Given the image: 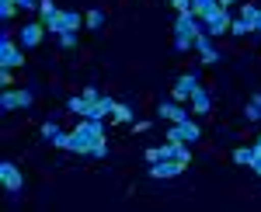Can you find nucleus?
Segmentation results:
<instances>
[{"mask_svg": "<svg viewBox=\"0 0 261 212\" xmlns=\"http://www.w3.org/2000/svg\"><path fill=\"white\" fill-rule=\"evenodd\" d=\"M14 4H18L21 11H35L39 7V0H14Z\"/></svg>", "mask_w": 261, "mask_h": 212, "instance_id": "c756f323", "label": "nucleus"}, {"mask_svg": "<svg viewBox=\"0 0 261 212\" xmlns=\"http://www.w3.org/2000/svg\"><path fill=\"white\" fill-rule=\"evenodd\" d=\"M18 11H21V7L14 4V0H0V18H4V21H11Z\"/></svg>", "mask_w": 261, "mask_h": 212, "instance_id": "412c9836", "label": "nucleus"}, {"mask_svg": "<svg viewBox=\"0 0 261 212\" xmlns=\"http://www.w3.org/2000/svg\"><path fill=\"white\" fill-rule=\"evenodd\" d=\"M195 49H199V56H202V63L205 66H213V63H220V52L209 45V39H205V28H202V35L195 39Z\"/></svg>", "mask_w": 261, "mask_h": 212, "instance_id": "2eb2a0df", "label": "nucleus"}, {"mask_svg": "<svg viewBox=\"0 0 261 212\" xmlns=\"http://www.w3.org/2000/svg\"><path fill=\"white\" fill-rule=\"evenodd\" d=\"M115 112V97H108V94H101L98 101H87V108H84V115L81 118H98V122H105V118Z\"/></svg>", "mask_w": 261, "mask_h": 212, "instance_id": "0eeeda50", "label": "nucleus"}, {"mask_svg": "<svg viewBox=\"0 0 261 212\" xmlns=\"http://www.w3.org/2000/svg\"><path fill=\"white\" fill-rule=\"evenodd\" d=\"M199 87V77L195 73H181L178 84H174V94H171V101H178V104H185V101H192V91Z\"/></svg>", "mask_w": 261, "mask_h": 212, "instance_id": "9b49d317", "label": "nucleus"}, {"mask_svg": "<svg viewBox=\"0 0 261 212\" xmlns=\"http://www.w3.org/2000/svg\"><path fill=\"white\" fill-rule=\"evenodd\" d=\"M32 101H35V94L28 87H7L0 94V108L4 112H18V108H32Z\"/></svg>", "mask_w": 261, "mask_h": 212, "instance_id": "20e7f679", "label": "nucleus"}, {"mask_svg": "<svg viewBox=\"0 0 261 212\" xmlns=\"http://www.w3.org/2000/svg\"><path fill=\"white\" fill-rule=\"evenodd\" d=\"M66 108H70L73 115H84V108H87V101H84V94H81V97H70V101H66Z\"/></svg>", "mask_w": 261, "mask_h": 212, "instance_id": "5701e85b", "label": "nucleus"}, {"mask_svg": "<svg viewBox=\"0 0 261 212\" xmlns=\"http://www.w3.org/2000/svg\"><path fill=\"white\" fill-rule=\"evenodd\" d=\"M56 150H70V153H81V156H105L108 153V143H105V122L98 118H84L77 129H70V132H56L49 139Z\"/></svg>", "mask_w": 261, "mask_h": 212, "instance_id": "f257e3e1", "label": "nucleus"}, {"mask_svg": "<svg viewBox=\"0 0 261 212\" xmlns=\"http://www.w3.org/2000/svg\"><path fill=\"white\" fill-rule=\"evenodd\" d=\"M258 35H261V21H258Z\"/></svg>", "mask_w": 261, "mask_h": 212, "instance_id": "473e14b6", "label": "nucleus"}, {"mask_svg": "<svg viewBox=\"0 0 261 212\" xmlns=\"http://www.w3.org/2000/svg\"><path fill=\"white\" fill-rule=\"evenodd\" d=\"M0 184H4V188H7L11 195H14V192H21L24 177H21L18 164H11V160H4V164H0Z\"/></svg>", "mask_w": 261, "mask_h": 212, "instance_id": "9d476101", "label": "nucleus"}, {"mask_svg": "<svg viewBox=\"0 0 261 212\" xmlns=\"http://www.w3.org/2000/svg\"><path fill=\"white\" fill-rule=\"evenodd\" d=\"M84 24H87V28H94V32H98L101 24H105V14H101L98 7H94V11H87V14H84Z\"/></svg>", "mask_w": 261, "mask_h": 212, "instance_id": "aec40b11", "label": "nucleus"}, {"mask_svg": "<svg viewBox=\"0 0 261 212\" xmlns=\"http://www.w3.org/2000/svg\"><path fill=\"white\" fill-rule=\"evenodd\" d=\"M0 84H4V91H7V87L14 84V77H11V70H4V66H0Z\"/></svg>", "mask_w": 261, "mask_h": 212, "instance_id": "bb28decb", "label": "nucleus"}, {"mask_svg": "<svg viewBox=\"0 0 261 212\" xmlns=\"http://www.w3.org/2000/svg\"><path fill=\"white\" fill-rule=\"evenodd\" d=\"M112 118H115L119 125H122V122H129V125H133V122H136V112H133L125 101H115V112H112Z\"/></svg>", "mask_w": 261, "mask_h": 212, "instance_id": "dca6fc26", "label": "nucleus"}, {"mask_svg": "<svg viewBox=\"0 0 261 212\" xmlns=\"http://www.w3.org/2000/svg\"><path fill=\"white\" fill-rule=\"evenodd\" d=\"M188 164L185 160H157V164H150V177H157V181H167V177H178Z\"/></svg>", "mask_w": 261, "mask_h": 212, "instance_id": "1a4fd4ad", "label": "nucleus"}, {"mask_svg": "<svg viewBox=\"0 0 261 212\" xmlns=\"http://www.w3.org/2000/svg\"><path fill=\"white\" fill-rule=\"evenodd\" d=\"M60 45H63V49H77V32H63Z\"/></svg>", "mask_w": 261, "mask_h": 212, "instance_id": "b1692460", "label": "nucleus"}, {"mask_svg": "<svg viewBox=\"0 0 261 212\" xmlns=\"http://www.w3.org/2000/svg\"><path fill=\"white\" fill-rule=\"evenodd\" d=\"M199 136H202V132H199V125H195V122L188 118V122H178V125H171L167 139H171V143H188V146H192V143H195Z\"/></svg>", "mask_w": 261, "mask_h": 212, "instance_id": "6e6552de", "label": "nucleus"}, {"mask_svg": "<svg viewBox=\"0 0 261 212\" xmlns=\"http://www.w3.org/2000/svg\"><path fill=\"white\" fill-rule=\"evenodd\" d=\"M0 66H4V70H18V66H24V56H21L18 45L11 42V35L0 39Z\"/></svg>", "mask_w": 261, "mask_h": 212, "instance_id": "423d86ee", "label": "nucleus"}, {"mask_svg": "<svg viewBox=\"0 0 261 212\" xmlns=\"http://www.w3.org/2000/svg\"><path fill=\"white\" fill-rule=\"evenodd\" d=\"M42 24H45V32L63 35V32H77V28L84 24V14H81V11H56L53 18H45Z\"/></svg>", "mask_w": 261, "mask_h": 212, "instance_id": "7ed1b4c3", "label": "nucleus"}, {"mask_svg": "<svg viewBox=\"0 0 261 212\" xmlns=\"http://www.w3.org/2000/svg\"><path fill=\"white\" fill-rule=\"evenodd\" d=\"M157 115H161V118H167L171 125H178V122H188V115H192V112H185V108H181L178 101H161Z\"/></svg>", "mask_w": 261, "mask_h": 212, "instance_id": "f8f14e48", "label": "nucleus"}, {"mask_svg": "<svg viewBox=\"0 0 261 212\" xmlns=\"http://www.w3.org/2000/svg\"><path fill=\"white\" fill-rule=\"evenodd\" d=\"M230 4H233V0H220V7H230Z\"/></svg>", "mask_w": 261, "mask_h": 212, "instance_id": "2f4dec72", "label": "nucleus"}, {"mask_svg": "<svg viewBox=\"0 0 261 212\" xmlns=\"http://www.w3.org/2000/svg\"><path fill=\"white\" fill-rule=\"evenodd\" d=\"M244 118L247 122H261V94H254L247 101V108H244Z\"/></svg>", "mask_w": 261, "mask_h": 212, "instance_id": "a211bd4d", "label": "nucleus"}, {"mask_svg": "<svg viewBox=\"0 0 261 212\" xmlns=\"http://www.w3.org/2000/svg\"><path fill=\"white\" fill-rule=\"evenodd\" d=\"M146 129H150V122H143V118H136V122H133V132H146Z\"/></svg>", "mask_w": 261, "mask_h": 212, "instance_id": "7c9ffc66", "label": "nucleus"}, {"mask_svg": "<svg viewBox=\"0 0 261 212\" xmlns=\"http://www.w3.org/2000/svg\"><path fill=\"white\" fill-rule=\"evenodd\" d=\"M251 167H254V174H261V139L254 143V164Z\"/></svg>", "mask_w": 261, "mask_h": 212, "instance_id": "a878e982", "label": "nucleus"}, {"mask_svg": "<svg viewBox=\"0 0 261 212\" xmlns=\"http://www.w3.org/2000/svg\"><path fill=\"white\" fill-rule=\"evenodd\" d=\"M98 97H101L98 87H84V101H98Z\"/></svg>", "mask_w": 261, "mask_h": 212, "instance_id": "c85d7f7f", "label": "nucleus"}, {"mask_svg": "<svg viewBox=\"0 0 261 212\" xmlns=\"http://www.w3.org/2000/svg\"><path fill=\"white\" fill-rule=\"evenodd\" d=\"M171 4H174V11H178V14H185V11H192V0H171Z\"/></svg>", "mask_w": 261, "mask_h": 212, "instance_id": "cd10ccee", "label": "nucleus"}, {"mask_svg": "<svg viewBox=\"0 0 261 212\" xmlns=\"http://www.w3.org/2000/svg\"><path fill=\"white\" fill-rule=\"evenodd\" d=\"M56 11H60V7H56L53 0H39V14H42V21H45V18H53Z\"/></svg>", "mask_w": 261, "mask_h": 212, "instance_id": "4be33fe9", "label": "nucleus"}, {"mask_svg": "<svg viewBox=\"0 0 261 212\" xmlns=\"http://www.w3.org/2000/svg\"><path fill=\"white\" fill-rule=\"evenodd\" d=\"M216 7H220V0H192V14H195L199 21L205 18V14H213Z\"/></svg>", "mask_w": 261, "mask_h": 212, "instance_id": "f3484780", "label": "nucleus"}, {"mask_svg": "<svg viewBox=\"0 0 261 212\" xmlns=\"http://www.w3.org/2000/svg\"><path fill=\"white\" fill-rule=\"evenodd\" d=\"M202 35V21L192 14V11H185V14H178V21H174V49L178 52H185V49H195V39Z\"/></svg>", "mask_w": 261, "mask_h": 212, "instance_id": "f03ea898", "label": "nucleus"}, {"mask_svg": "<svg viewBox=\"0 0 261 212\" xmlns=\"http://www.w3.org/2000/svg\"><path fill=\"white\" fill-rule=\"evenodd\" d=\"M213 112V101H209V94H205V87H195L192 91V115H209Z\"/></svg>", "mask_w": 261, "mask_h": 212, "instance_id": "4468645a", "label": "nucleus"}, {"mask_svg": "<svg viewBox=\"0 0 261 212\" xmlns=\"http://www.w3.org/2000/svg\"><path fill=\"white\" fill-rule=\"evenodd\" d=\"M56 132H60V125H56V122H45V125H42V139H53Z\"/></svg>", "mask_w": 261, "mask_h": 212, "instance_id": "393cba45", "label": "nucleus"}, {"mask_svg": "<svg viewBox=\"0 0 261 212\" xmlns=\"http://www.w3.org/2000/svg\"><path fill=\"white\" fill-rule=\"evenodd\" d=\"M233 164L251 167V164H254V146H241V150H233Z\"/></svg>", "mask_w": 261, "mask_h": 212, "instance_id": "6ab92c4d", "label": "nucleus"}, {"mask_svg": "<svg viewBox=\"0 0 261 212\" xmlns=\"http://www.w3.org/2000/svg\"><path fill=\"white\" fill-rule=\"evenodd\" d=\"M230 11H226V7H216V11H213V14H205V18H202V28H205V35H226V32H230Z\"/></svg>", "mask_w": 261, "mask_h": 212, "instance_id": "39448f33", "label": "nucleus"}, {"mask_svg": "<svg viewBox=\"0 0 261 212\" xmlns=\"http://www.w3.org/2000/svg\"><path fill=\"white\" fill-rule=\"evenodd\" d=\"M42 39H45V24H24L21 28V45L24 49H35Z\"/></svg>", "mask_w": 261, "mask_h": 212, "instance_id": "ddd939ff", "label": "nucleus"}]
</instances>
